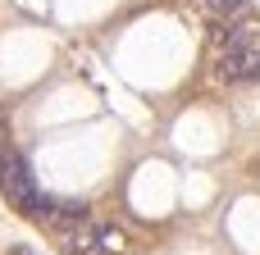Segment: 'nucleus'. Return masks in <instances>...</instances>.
I'll return each mask as SVG.
<instances>
[{"label":"nucleus","instance_id":"nucleus-1","mask_svg":"<svg viewBox=\"0 0 260 255\" xmlns=\"http://www.w3.org/2000/svg\"><path fill=\"white\" fill-rule=\"evenodd\" d=\"M0 196L23 214V219H32L37 214V201H41V192H37V178H32V169H27V160L14 151L9 160H5V169H0Z\"/></svg>","mask_w":260,"mask_h":255},{"label":"nucleus","instance_id":"nucleus-2","mask_svg":"<svg viewBox=\"0 0 260 255\" xmlns=\"http://www.w3.org/2000/svg\"><path fill=\"white\" fill-rule=\"evenodd\" d=\"M96 251H101V228H91L87 219L59 224V255H96Z\"/></svg>","mask_w":260,"mask_h":255},{"label":"nucleus","instance_id":"nucleus-3","mask_svg":"<svg viewBox=\"0 0 260 255\" xmlns=\"http://www.w3.org/2000/svg\"><path fill=\"white\" fill-rule=\"evenodd\" d=\"M219 27H229V23H238V18H247V0H197Z\"/></svg>","mask_w":260,"mask_h":255},{"label":"nucleus","instance_id":"nucleus-4","mask_svg":"<svg viewBox=\"0 0 260 255\" xmlns=\"http://www.w3.org/2000/svg\"><path fill=\"white\" fill-rule=\"evenodd\" d=\"M87 219V201H55V224H78Z\"/></svg>","mask_w":260,"mask_h":255},{"label":"nucleus","instance_id":"nucleus-5","mask_svg":"<svg viewBox=\"0 0 260 255\" xmlns=\"http://www.w3.org/2000/svg\"><path fill=\"white\" fill-rule=\"evenodd\" d=\"M256 78H260V50L251 55V68H247V82H256Z\"/></svg>","mask_w":260,"mask_h":255},{"label":"nucleus","instance_id":"nucleus-6","mask_svg":"<svg viewBox=\"0 0 260 255\" xmlns=\"http://www.w3.org/2000/svg\"><path fill=\"white\" fill-rule=\"evenodd\" d=\"M9 255H32V251L27 246H9Z\"/></svg>","mask_w":260,"mask_h":255}]
</instances>
